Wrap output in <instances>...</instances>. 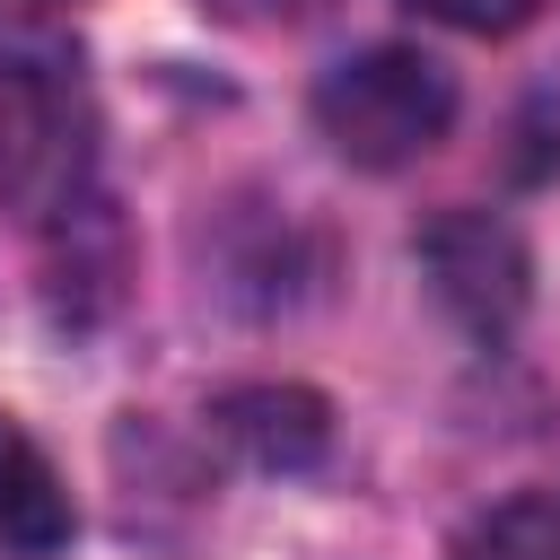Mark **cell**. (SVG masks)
Returning a JSON list of instances; mask_svg holds the SVG:
<instances>
[{
	"instance_id": "cell-7",
	"label": "cell",
	"mask_w": 560,
	"mask_h": 560,
	"mask_svg": "<svg viewBox=\"0 0 560 560\" xmlns=\"http://www.w3.org/2000/svg\"><path fill=\"white\" fill-rule=\"evenodd\" d=\"M420 18H438V26H464V35H508V26H525L542 0H411Z\"/></svg>"
},
{
	"instance_id": "cell-5",
	"label": "cell",
	"mask_w": 560,
	"mask_h": 560,
	"mask_svg": "<svg viewBox=\"0 0 560 560\" xmlns=\"http://www.w3.org/2000/svg\"><path fill=\"white\" fill-rule=\"evenodd\" d=\"M219 438H236L254 464H315L324 455V402L298 385H245L219 402Z\"/></svg>"
},
{
	"instance_id": "cell-2",
	"label": "cell",
	"mask_w": 560,
	"mask_h": 560,
	"mask_svg": "<svg viewBox=\"0 0 560 560\" xmlns=\"http://www.w3.org/2000/svg\"><path fill=\"white\" fill-rule=\"evenodd\" d=\"M446 122H455V79L411 44H368L315 79V131L350 166L394 175V166L429 158L446 140Z\"/></svg>"
},
{
	"instance_id": "cell-3",
	"label": "cell",
	"mask_w": 560,
	"mask_h": 560,
	"mask_svg": "<svg viewBox=\"0 0 560 560\" xmlns=\"http://www.w3.org/2000/svg\"><path fill=\"white\" fill-rule=\"evenodd\" d=\"M420 271L438 289V306L464 324V332H508L516 306H525V245L508 219L490 210H446L429 236H420Z\"/></svg>"
},
{
	"instance_id": "cell-1",
	"label": "cell",
	"mask_w": 560,
	"mask_h": 560,
	"mask_svg": "<svg viewBox=\"0 0 560 560\" xmlns=\"http://www.w3.org/2000/svg\"><path fill=\"white\" fill-rule=\"evenodd\" d=\"M88 88L52 35L0 26V210L61 219L88 192Z\"/></svg>"
},
{
	"instance_id": "cell-6",
	"label": "cell",
	"mask_w": 560,
	"mask_h": 560,
	"mask_svg": "<svg viewBox=\"0 0 560 560\" xmlns=\"http://www.w3.org/2000/svg\"><path fill=\"white\" fill-rule=\"evenodd\" d=\"M455 560H560V499L525 490V499H499L464 525Z\"/></svg>"
},
{
	"instance_id": "cell-4",
	"label": "cell",
	"mask_w": 560,
	"mask_h": 560,
	"mask_svg": "<svg viewBox=\"0 0 560 560\" xmlns=\"http://www.w3.org/2000/svg\"><path fill=\"white\" fill-rule=\"evenodd\" d=\"M70 490H61V472L44 464V446L18 429V420H0V560H52L61 542H70Z\"/></svg>"
}]
</instances>
